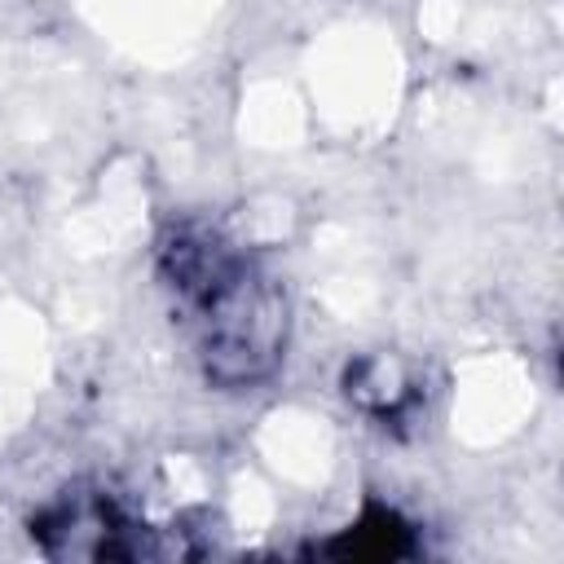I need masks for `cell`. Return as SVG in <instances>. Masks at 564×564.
Masks as SVG:
<instances>
[{
    "label": "cell",
    "mask_w": 564,
    "mask_h": 564,
    "mask_svg": "<svg viewBox=\"0 0 564 564\" xmlns=\"http://www.w3.org/2000/svg\"><path fill=\"white\" fill-rule=\"evenodd\" d=\"M189 308L194 357L216 388H260L278 375L291 344V300L286 286L251 256H242L207 295Z\"/></svg>",
    "instance_id": "obj_1"
},
{
    "label": "cell",
    "mask_w": 564,
    "mask_h": 564,
    "mask_svg": "<svg viewBox=\"0 0 564 564\" xmlns=\"http://www.w3.org/2000/svg\"><path fill=\"white\" fill-rule=\"evenodd\" d=\"M31 538L53 560H137L150 555L145 529L123 511L110 489L75 485L53 498L35 520Z\"/></svg>",
    "instance_id": "obj_2"
},
{
    "label": "cell",
    "mask_w": 564,
    "mask_h": 564,
    "mask_svg": "<svg viewBox=\"0 0 564 564\" xmlns=\"http://www.w3.org/2000/svg\"><path fill=\"white\" fill-rule=\"evenodd\" d=\"M242 256L247 251L229 234L203 220H181L159 238V273L181 304H194L198 295H207Z\"/></svg>",
    "instance_id": "obj_3"
},
{
    "label": "cell",
    "mask_w": 564,
    "mask_h": 564,
    "mask_svg": "<svg viewBox=\"0 0 564 564\" xmlns=\"http://www.w3.org/2000/svg\"><path fill=\"white\" fill-rule=\"evenodd\" d=\"M344 397L370 419H401L419 401V375L401 352H361L344 370Z\"/></svg>",
    "instance_id": "obj_4"
},
{
    "label": "cell",
    "mask_w": 564,
    "mask_h": 564,
    "mask_svg": "<svg viewBox=\"0 0 564 564\" xmlns=\"http://www.w3.org/2000/svg\"><path fill=\"white\" fill-rule=\"evenodd\" d=\"M322 551L326 555H352V560H397V555L414 551V533H410V524L392 507H366Z\"/></svg>",
    "instance_id": "obj_5"
}]
</instances>
